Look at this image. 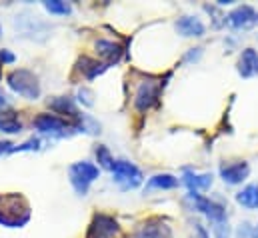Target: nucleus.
<instances>
[{
  "mask_svg": "<svg viewBox=\"0 0 258 238\" xmlns=\"http://www.w3.org/2000/svg\"><path fill=\"white\" fill-rule=\"evenodd\" d=\"M100 64L98 62H94V60H90V58H84L80 60V70H84V74H86V78H94L96 74H100L104 68H98Z\"/></svg>",
  "mask_w": 258,
  "mask_h": 238,
  "instance_id": "20",
  "label": "nucleus"
},
{
  "mask_svg": "<svg viewBox=\"0 0 258 238\" xmlns=\"http://www.w3.org/2000/svg\"><path fill=\"white\" fill-rule=\"evenodd\" d=\"M248 172H250V166L244 160L242 162H228V164L220 166V176L228 184H240L248 176Z\"/></svg>",
  "mask_w": 258,
  "mask_h": 238,
  "instance_id": "9",
  "label": "nucleus"
},
{
  "mask_svg": "<svg viewBox=\"0 0 258 238\" xmlns=\"http://www.w3.org/2000/svg\"><path fill=\"white\" fill-rule=\"evenodd\" d=\"M238 74L242 78H252L258 74V52L254 48H246L238 60Z\"/></svg>",
  "mask_w": 258,
  "mask_h": 238,
  "instance_id": "12",
  "label": "nucleus"
},
{
  "mask_svg": "<svg viewBox=\"0 0 258 238\" xmlns=\"http://www.w3.org/2000/svg\"><path fill=\"white\" fill-rule=\"evenodd\" d=\"M176 30H178V34L190 38V36H202L206 28H204L200 18H196V16H182L176 22Z\"/></svg>",
  "mask_w": 258,
  "mask_h": 238,
  "instance_id": "13",
  "label": "nucleus"
},
{
  "mask_svg": "<svg viewBox=\"0 0 258 238\" xmlns=\"http://www.w3.org/2000/svg\"><path fill=\"white\" fill-rule=\"evenodd\" d=\"M134 238H170V228L160 220H146L136 228Z\"/></svg>",
  "mask_w": 258,
  "mask_h": 238,
  "instance_id": "11",
  "label": "nucleus"
},
{
  "mask_svg": "<svg viewBox=\"0 0 258 238\" xmlns=\"http://www.w3.org/2000/svg\"><path fill=\"white\" fill-rule=\"evenodd\" d=\"M98 172H100L98 166H94L90 162H76V164H72L68 168V176H70V182H72L74 190L78 194H82V196L86 194L88 186L98 178Z\"/></svg>",
  "mask_w": 258,
  "mask_h": 238,
  "instance_id": "3",
  "label": "nucleus"
},
{
  "mask_svg": "<svg viewBox=\"0 0 258 238\" xmlns=\"http://www.w3.org/2000/svg\"><path fill=\"white\" fill-rule=\"evenodd\" d=\"M226 22L232 26V28H250L258 22V12L252 6H238L234 8L228 16H226Z\"/></svg>",
  "mask_w": 258,
  "mask_h": 238,
  "instance_id": "8",
  "label": "nucleus"
},
{
  "mask_svg": "<svg viewBox=\"0 0 258 238\" xmlns=\"http://www.w3.org/2000/svg\"><path fill=\"white\" fill-rule=\"evenodd\" d=\"M176 186H178V178H174L172 174H156V176H152V178L148 180L146 190H154V188H158V190H172Z\"/></svg>",
  "mask_w": 258,
  "mask_h": 238,
  "instance_id": "17",
  "label": "nucleus"
},
{
  "mask_svg": "<svg viewBox=\"0 0 258 238\" xmlns=\"http://www.w3.org/2000/svg\"><path fill=\"white\" fill-rule=\"evenodd\" d=\"M0 62H2V64H4V62H6V64L14 62V54H10L8 50H0Z\"/></svg>",
  "mask_w": 258,
  "mask_h": 238,
  "instance_id": "26",
  "label": "nucleus"
},
{
  "mask_svg": "<svg viewBox=\"0 0 258 238\" xmlns=\"http://www.w3.org/2000/svg\"><path fill=\"white\" fill-rule=\"evenodd\" d=\"M34 126H36V130H40L44 134H64V130L68 128V124L56 114H40V116H36Z\"/></svg>",
  "mask_w": 258,
  "mask_h": 238,
  "instance_id": "10",
  "label": "nucleus"
},
{
  "mask_svg": "<svg viewBox=\"0 0 258 238\" xmlns=\"http://www.w3.org/2000/svg\"><path fill=\"white\" fill-rule=\"evenodd\" d=\"M120 232L118 222L106 214H98L94 216L90 230H88V238H114Z\"/></svg>",
  "mask_w": 258,
  "mask_h": 238,
  "instance_id": "7",
  "label": "nucleus"
},
{
  "mask_svg": "<svg viewBox=\"0 0 258 238\" xmlns=\"http://www.w3.org/2000/svg\"><path fill=\"white\" fill-rule=\"evenodd\" d=\"M96 158H98V162H100L102 168L112 170V166H114V158L110 156V152H108L106 146H98V148H96Z\"/></svg>",
  "mask_w": 258,
  "mask_h": 238,
  "instance_id": "21",
  "label": "nucleus"
},
{
  "mask_svg": "<svg viewBox=\"0 0 258 238\" xmlns=\"http://www.w3.org/2000/svg\"><path fill=\"white\" fill-rule=\"evenodd\" d=\"M188 202L192 204L194 210L206 214V218H208L212 224L226 220V210H224V206L218 204V202H214V200H210V198H206V196H200L198 192H190V194H188Z\"/></svg>",
  "mask_w": 258,
  "mask_h": 238,
  "instance_id": "4",
  "label": "nucleus"
},
{
  "mask_svg": "<svg viewBox=\"0 0 258 238\" xmlns=\"http://www.w3.org/2000/svg\"><path fill=\"white\" fill-rule=\"evenodd\" d=\"M158 94H160V86L158 82L154 80H144L140 82L136 94H134V106L138 112H146L154 106V102L158 100Z\"/></svg>",
  "mask_w": 258,
  "mask_h": 238,
  "instance_id": "6",
  "label": "nucleus"
},
{
  "mask_svg": "<svg viewBox=\"0 0 258 238\" xmlns=\"http://www.w3.org/2000/svg\"><path fill=\"white\" fill-rule=\"evenodd\" d=\"M78 96H80V102H84L86 106H92V98H90V92H88L86 88H82Z\"/></svg>",
  "mask_w": 258,
  "mask_h": 238,
  "instance_id": "25",
  "label": "nucleus"
},
{
  "mask_svg": "<svg viewBox=\"0 0 258 238\" xmlns=\"http://www.w3.org/2000/svg\"><path fill=\"white\" fill-rule=\"evenodd\" d=\"M238 238H258V236H256V230L250 224H242L240 230H238Z\"/></svg>",
  "mask_w": 258,
  "mask_h": 238,
  "instance_id": "24",
  "label": "nucleus"
},
{
  "mask_svg": "<svg viewBox=\"0 0 258 238\" xmlns=\"http://www.w3.org/2000/svg\"><path fill=\"white\" fill-rule=\"evenodd\" d=\"M184 184L188 186L190 192L206 190V188L212 186V174H194V172H186V174H184Z\"/></svg>",
  "mask_w": 258,
  "mask_h": 238,
  "instance_id": "16",
  "label": "nucleus"
},
{
  "mask_svg": "<svg viewBox=\"0 0 258 238\" xmlns=\"http://www.w3.org/2000/svg\"><path fill=\"white\" fill-rule=\"evenodd\" d=\"M6 106H8V100H6V96L0 92V110H2V108H6Z\"/></svg>",
  "mask_w": 258,
  "mask_h": 238,
  "instance_id": "29",
  "label": "nucleus"
},
{
  "mask_svg": "<svg viewBox=\"0 0 258 238\" xmlns=\"http://www.w3.org/2000/svg\"><path fill=\"white\" fill-rule=\"evenodd\" d=\"M96 52L106 60L108 64L112 62H118L122 56V46L120 44H114L110 40H96Z\"/></svg>",
  "mask_w": 258,
  "mask_h": 238,
  "instance_id": "14",
  "label": "nucleus"
},
{
  "mask_svg": "<svg viewBox=\"0 0 258 238\" xmlns=\"http://www.w3.org/2000/svg\"><path fill=\"white\" fill-rule=\"evenodd\" d=\"M48 104H50V108H52V110H56V112H60V114H68V116H80V114H78V110H76L74 100H72V98H68V96H58V98L50 100Z\"/></svg>",
  "mask_w": 258,
  "mask_h": 238,
  "instance_id": "18",
  "label": "nucleus"
},
{
  "mask_svg": "<svg viewBox=\"0 0 258 238\" xmlns=\"http://www.w3.org/2000/svg\"><path fill=\"white\" fill-rule=\"evenodd\" d=\"M0 76H2V62H0Z\"/></svg>",
  "mask_w": 258,
  "mask_h": 238,
  "instance_id": "30",
  "label": "nucleus"
},
{
  "mask_svg": "<svg viewBox=\"0 0 258 238\" xmlns=\"http://www.w3.org/2000/svg\"><path fill=\"white\" fill-rule=\"evenodd\" d=\"M8 86L16 94H20V96H24L28 100H36L40 96V82H38V78L30 70H24V68L12 70L8 74Z\"/></svg>",
  "mask_w": 258,
  "mask_h": 238,
  "instance_id": "2",
  "label": "nucleus"
},
{
  "mask_svg": "<svg viewBox=\"0 0 258 238\" xmlns=\"http://www.w3.org/2000/svg\"><path fill=\"white\" fill-rule=\"evenodd\" d=\"M256 236H258V228H256Z\"/></svg>",
  "mask_w": 258,
  "mask_h": 238,
  "instance_id": "31",
  "label": "nucleus"
},
{
  "mask_svg": "<svg viewBox=\"0 0 258 238\" xmlns=\"http://www.w3.org/2000/svg\"><path fill=\"white\" fill-rule=\"evenodd\" d=\"M194 230H196V234L200 238H208V234H206V230L200 226V224H194Z\"/></svg>",
  "mask_w": 258,
  "mask_h": 238,
  "instance_id": "28",
  "label": "nucleus"
},
{
  "mask_svg": "<svg viewBox=\"0 0 258 238\" xmlns=\"http://www.w3.org/2000/svg\"><path fill=\"white\" fill-rule=\"evenodd\" d=\"M112 176L114 180L124 188H136L140 182H142V172L132 164L128 160H114V166H112Z\"/></svg>",
  "mask_w": 258,
  "mask_h": 238,
  "instance_id": "5",
  "label": "nucleus"
},
{
  "mask_svg": "<svg viewBox=\"0 0 258 238\" xmlns=\"http://www.w3.org/2000/svg\"><path fill=\"white\" fill-rule=\"evenodd\" d=\"M214 236L216 238H230V226L228 222H214Z\"/></svg>",
  "mask_w": 258,
  "mask_h": 238,
  "instance_id": "23",
  "label": "nucleus"
},
{
  "mask_svg": "<svg viewBox=\"0 0 258 238\" xmlns=\"http://www.w3.org/2000/svg\"><path fill=\"white\" fill-rule=\"evenodd\" d=\"M12 150H14V144H10V142H0V154L12 152Z\"/></svg>",
  "mask_w": 258,
  "mask_h": 238,
  "instance_id": "27",
  "label": "nucleus"
},
{
  "mask_svg": "<svg viewBox=\"0 0 258 238\" xmlns=\"http://www.w3.org/2000/svg\"><path fill=\"white\" fill-rule=\"evenodd\" d=\"M44 8L50 14H70V10H72L66 2H60V0H48V2H44Z\"/></svg>",
  "mask_w": 258,
  "mask_h": 238,
  "instance_id": "22",
  "label": "nucleus"
},
{
  "mask_svg": "<svg viewBox=\"0 0 258 238\" xmlns=\"http://www.w3.org/2000/svg\"><path fill=\"white\" fill-rule=\"evenodd\" d=\"M30 220V204L22 194L10 192L0 196V224L20 228Z\"/></svg>",
  "mask_w": 258,
  "mask_h": 238,
  "instance_id": "1",
  "label": "nucleus"
},
{
  "mask_svg": "<svg viewBox=\"0 0 258 238\" xmlns=\"http://www.w3.org/2000/svg\"><path fill=\"white\" fill-rule=\"evenodd\" d=\"M22 130V124L14 116H2L0 118V132H6V134H18Z\"/></svg>",
  "mask_w": 258,
  "mask_h": 238,
  "instance_id": "19",
  "label": "nucleus"
},
{
  "mask_svg": "<svg viewBox=\"0 0 258 238\" xmlns=\"http://www.w3.org/2000/svg\"><path fill=\"white\" fill-rule=\"evenodd\" d=\"M236 202L248 210L258 208V184H248L236 194Z\"/></svg>",
  "mask_w": 258,
  "mask_h": 238,
  "instance_id": "15",
  "label": "nucleus"
}]
</instances>
